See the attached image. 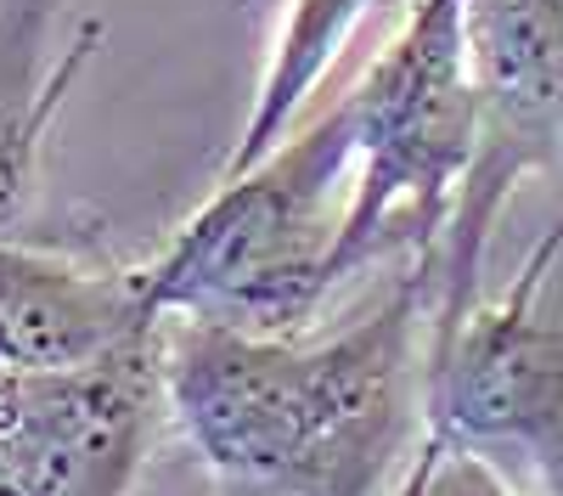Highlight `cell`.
I'll return each mask as SVG.
<instances>
[{
    "label": "cell",
    "instance_id": "obj_8",
    "mask_svg": "<svg viewBox=\"0 0 563 496\" xmlns=\"http://www.w3.org/2000/svg\"><path fill=\"white\" fill-rule=\"evenodd\" d=\"M52 12L57 0H0V243L12 238V225L34 192L45 130L63 113L68 85L85 68L90 45H97V23H90L57 57V68H45Z\"/></svg>",
    "mask_w": 563,
    "mask_h": 496
},
{
    "label": "cell",
    "instance_id": "obj_1",
    "mask_svg": "<svg viewBox=\"0 0 563 496\" xmlns=\"http://www.w3.org/2000/svg\"><path fill=\"white\" fill-rule=\"evenodd\" d=\"M429 271L333 339L164 322V406L225 496H384L422 423Z\"/></svg>",
    "mask_w": 563,
    "mask_h": 496
},
{
    "label": "cell",
    "instance_id": "obj_7",
    "mask_svg": "<svg viewBox=\"0 0 563 496\" xmlns=\"http://www.w3.org/2000/svg\"><path fill=\"white\" fill-rule=\"evenodd\" d=\"M153 328L164 316H153L141 271L0 243V373L90 367Z\"/></svg>",
    "mask_w": 563,
    "mask_h": 496
},
{
    "label": "cell",
    "instance_id": "obj_10",
    "mask_svg": "<svg viewBox=\"0 0 563 496\" xmlns=\"http://www.w3.org/2000/svg\"><path fill=\"white\" fill-rule=\"evenodd\" d=\"M389 496H525L485 451L474 445H434L417 440L411 463L400 469Z\"/></svg>",
    "mask_w": 563,
    "mask_h": 496
},
{
    "label": "cell",
    "instance_id": "obj_9",
    "mask_svg": "<svg viewBox=\"0 0 563 496\" xmlns=\"http://www.w3.org/2000/svg\"><path fill=\"white\" fill-rule=\"evenodd\" d=\"M366 7H378V0H294L288 23H282V40L271 52V68L260 79L254 113H249V124H243L238 147H231L220 175H238V169L260 164L265 153H276L282 142H288V135H294V113L316 97L321 74L333 68L339 45L355 34Z\"/></svg>",
    "mask_w": 563,
    "mask_h": 496
},
{
    "label": "cell",
    "instance_id": "obj_11",
    "mask_svg": "<svg viewBox=\"0 0 563 496\" xmlns=\"http://www.w3.org/2000/svg\"><path fill=\"white\" fill-rule=\"evenodd\" d=\"M558 254H563V203H558V214H552V225H547V232H541V243L530 249V260L519 265V277H512V283H519V288H547V277H552V265H558Z\"/></svg>",
    "mask_w": 563,
    "mask_h": 496
},
{
    "label": "cell",
    "instance_id": "obj_3",
    "mask_svg": "<svg viewBox=\"0 0 563 496\" xmlns=\"http://www.w3.org/2000/svg\"><path fill=\"white\" fill-rule=\"evenodd\" d=\"M344 108L361 169L327 260L333 288L389 249H411L429 265L445 238L479 135L467 0H411L384 52L344 90Z\"/></svg>",
    "mask_w": 563,
    "mask_h": 496
},
{
    "label": "cell",
    "instance_id": "obj_5",
    "mask_svg": "<svg viewBox=\"0 0 563 496\" xmlns=\"http://www.w3.org/2000/svg\"><path fill=\"white\" fill-rule=\"evenodd\" d=\"M164 406V328L68 373H0V496H130Z\"/></svg>",
    "mask_w": 563,
    "mask_h": 496
},
{
    "label": "cell",
    "instance_id": "obj_4",
    "mask_svg": "<svg viewBox=\"0 0 563 496\" xmlns=\"http://www.w3.org/2000/svg\"><path fill=\"white\" fill-rule=\"evenodd\" d=\"M467 68L479 97L474 164L429 271V350L479 305L496 220L525 175L563 169V0H467Z\"/></svg>",
    "mask_w": 563,
    "mask_h": 496
},
{
    "label": "cell",
    "instance_id": "obj_6",
    "mask_svg": "<svg viewBox=\"0 0 563 496\" xmlns=\"http://www.w3.org/2000/svg\"><path fill=\"white\" fill-rule=\"evenodd\" d=\"M422 440L434 445H512L563 491V322L536 288L507 283L474 305L467 322L429 350L422 367Z\"/></svg>",
    "mask_w": 563,
    "mask_h": 496
},
{
    "label": "cell",
    "instance_id": "obj_2",
    "mask_svg": "<svg viewBox=\"0 0 563 496\" xmlns=\"http://www.w3.org/2000/svg\"><path fill=\"white\" fill-rule=\"evenodd\" d=\"M350 164L355 124L339 97L260 164L220 175L209 203L141 265L153 316L299 339L333 294L327 260L344 220L333 198Z\"/></svg>",
    "mask_w": 563,
    "mask_h": 496
}]
</instances>
